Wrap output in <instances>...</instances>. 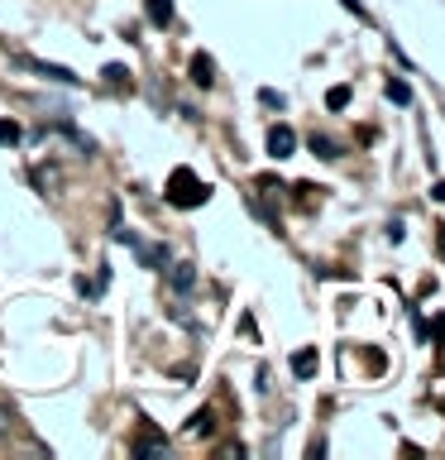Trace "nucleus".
<instances>
[{"label": "nucleus", "mask_w": 445, "mask_h": 460, "mask_svg": "<svg viewBox=\"0 0 445 460\" xmlns=\"http://www.w3.org/2000/svg\"><path fill=\"white\" fill-rule=\"evenodd\" d=\"M192 431H196V437H211V431H215V417H211V412H196V417H192Z\"/></svg>", "instance_id": "9"}, {"label": "nucleus", "mask_w": 445, "mask_h": 460, "mask_svg": "<svg viewBox=\"0 0 445 460\" xmlns=\"http://www.w3.org/2000/svg\"><path fill=\"white\" fill-rule=\"evenodd\" d=\"M436 201H445V182H436Z\"/></svg>", "instance_id": "13"}, {"label": "nucleus", "mask_w": 445, "mask_h": 460, "mask_svg": "<svg viewBox=\"0 0 445 460\" xmlns=\"http://www.w3.org/2000/svg\"><path fill=\"white\" fill-rule=\"evenodd\" d=\"M316 365H321V359H316V350H297V355H292V374H297V379H311Z\"/></svg>", "instance_id": "6"}, {"label": "nucleus", "mask_w": 445, "mask_h": 460, "mask_svg": "<svg viewBox=\"0 0 445 460\" xmlns=\"http://www.w3.org/2000/svg\"><path fill=\"white\" fill-rule=\"evenodd\" d=\"M345 101H350V86H330V96H326V106H330V111H340V106H345Z\"/></svg>", "instance_id": "11"}, {"label": "nucleus", "mask_w": 445, "mask_h": 460, "mask_svg": "<svg viewBox=\"0 0 445 460\" xmlns=\"http://www.w3.org/2000/svg\"><path fill=\"white\" fill-rule=\"evenodd\" d=\"M388 96H393L397 106H407V101H412V92H407V82H388Z\"/></svg>", "instance_id": "12"}, {"label": "nucleus", "mask_w": 445, "mask_h": 460, "mask_svg": "<svg viewBox=\"0 0 445 460\" xmlns=\"http://www.w3.org/2000/svg\"><path fill=\"white\" fill-rule=\"evenodd\" d=\"M144 10H149V20H153L158 29H168V24H172V0H149Z\"/></svg>", "instance_id": "7"}, {"label": "nucleus", "mask_w": 445, "mask_h": 460, "mask_svg": "<svg viewBox=\"0 0 445 460\" xmlns=\"http://www.w3.org/2000/svg\"><path fill=\"white\" fill-rule=\"evenodd\" d=\"M292 149H297L292 125H273V129H268V154H273V158H287Z\"/></svg>", "instance_id": "3"}, {"label": "nucleus", "mask_w": 445, "mask_h": 460, "mask_svg": "<svg viewBox=\"0 0 445 460\" xmlns=\"http://www.w3.org/2000/svg\"><path fill=\"white\" fill-rule=\"evenodd\" d=\"M192 82L201 86V92H206V86H215V63H211L206 53H196V58H192Z\"/></svg>", "instance_id": "5"}, {"label": "nucleus", "mask_w": 445, "mask_h": 460, "mask_svg": "<svg viewBox=\"0 0 445 460\" xmlns=\"http://www.w3.org/2000/svg\"><path fill=\"white\" fill-rule=\"evenodd\" d=\"M20 67L39 72V77H48V82H63V86H77V82H82L77 72H67V67H53V63H39V58H20Z\"/></svg>", "instance_id": "2"}, {"label": "nucleus", "mask_w": 445, "mask_h": 460, "mask_svg": "<svg viewBox=\"0 0 445 460\" xmlns=\"http://www.w3.org/2000/svg\"><path fill=\"white\" fill-rule=\"evenodd\" d=\"M24 139V129L14 125V120H0V144H20Z\"/></svg>", "instance_id": "8"}, {"label": "nucleus", "mask_w": 445, "mask_h": 460, "mask_svg": "<svg viewBox=\"0 0 445 460\" xmlns=\"http://www.w3.org/2000/svg\"><path fill=\"white\" fill-rule=\"evenodd\" d=\"M206 192H211V187L201 182L192 168H178V172L168 178V201H172V207H182V211H187V207H201V201H206Z\"/></svg>", "instance_id": "1"}, {"label": "nucleus", "mask_w": 445, "mask_h": 460, "mask_svg": "<svg viewBox=\"0 0 445 460\" xmlns=\"http://www.w3.org/2000/svg\"><path fill=\"white\" fill-rule=\"evenodd\" d=\"M311 149L321 154V158H340V149H336V144H330L326 135H311Z\"/></svg>", "instance_id": "10"}, {"label": "nucleus", "mask_w": 445, "mask_h": 460, "mask_svg": "<svg viewBox=\"0 0 445 460\" xmlns=\"http://www.w3.org/2000/svg\"><path fill=\"white\" fill-rule=\"evenodd\" d=\"M168 283H172V293H192V288H196V264H187V259H182V264H172Z\"/></svg>", "instance_id": "4"}]
</instances>
